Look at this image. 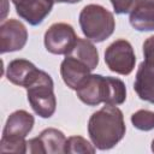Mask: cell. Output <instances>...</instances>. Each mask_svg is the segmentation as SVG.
Returning a JSON list of instances; mask_svg holds the SVG:
<instances>
[{"mask_svg":"<svg viewBox=\"0 0 154 154\" xmlns=\"http://www.w3.org/2000/svg\"><path fill=\"white\" fill-rule=\"evenodd\" d=\"M126 100V87L125 83L117 78L106 76V100L105 105L118 106L124 103Z\"/></svg>","mask_w":154,"mask_h":154,"instance_id":"obj_16","label":"cell"},{"mask_svg":"<svg viewBox=\"0 0 154 154\" xmlns=\"http://www.w3.org/2000/svg\"><path fill=\"white\" fill-rule=\"evenodd\" d=\"M17 14L30 25H40L51 13L54 0H12Z\"/></svg>","mask_w":154,"mask_h":154,"instance_id":"obj_8","label":"cell"},{"mask_svg":"<svg viewBox=\"0 0 154 154\" xmlns=\"http://www.w3.org/2000/svg\"><path fill=\"white\" fill-rule=\"evenodd\" d=\"M38 72L40 69H37L31 61L26 59H14L7 65L6 77L12 84L26 88Z\"/></svg>","mask_w":154,"mask_h":154,"instance_id":"obj_12","label":"cell"},{"mask_svg":"<svg viewBox=\"0 0 154 154\" xmlns=\"http://www.w3.org/2000/svg\"><path fill=\"white\" fill-rule=\"evenodd\" d=\"M147 2H154V0H111L113 10L117 14H130L137 6Z\"/></svg>","mask_w":154,"mask_h":154,"instance_id":"obj_20","label":"cell"},{"mask_svg":"<svg viewBox=\"0 0 154 154\" xmlns=\"http://www.w3.org/2000/svg\"><path fill=\"white\" fill-rule=\"evenodd\" d=\"M95 152H96V147L82 136H70L66 141L65 153H70V154H76V153L88 154V153H90V154H93Z\"/></svg>","mask_w":154,"mask_h":154,"instance_id":"obj_17","label":"cell"},{"mask_svg":"<svg viewBox=\"0 0 154 154\" xmlns=\"http://www.w3.org/2000/svg\"><path fill=\"white\" fill-rule=\"evenodd\" d=\"M91 73L88 65L71 55H65L60 64V75L64 83L72 90H77Z\"/></svg>","mask_w":154,"mask_h":154,"instance_id":"obj_10","label":"cell"},{"mask_svg":"<svg viewBox=\"0 0 154 154\" xmlns=\"http://www.w3.org/2000/svg\"><path fill=\"white\" fill-rule=\"evenodd\" d=\"M134 128L141 131H150L154 129V111L138 109L131 116Z\"/></svg>","mask_w":154,"mask_h":154,"instance_id":"obj_18","label":"cell"},{"mask_svg":"<svg viewBox=\"0 0 154 154\" xmlns=\"http://www.w3.org/2000/svg\"><path fill=\"white\" fill-rule=\"evenodd\" d=\"M66 136L55 128H47L37 137L28 141V153L31 154H64L66 149Z\"/></svg>","mask_w":154,"mask_h":154,"instance_id":"obj_6","label":"cell"},{"mask_svg":"<svg viewBox=\"0 0 154 154\" xmlns=\"http://www.w3.org/2000/svg\"><path fill=\"white\" fill-rule=\"evenodd\" d=\"M25 89L28 102L32 111L41 118H51L57 108V97L52 77L46 71L40 70L37 76Z\"/></svg>","mask_w":154,"mask_h":154,"instance_id":"obj_3","label":"cell"},{"mask_svg":"<svg viewBox=\"0 0 154 154\" xmlns=\"http://www.w3.org/2000/svg\"><path fill=\"white\" fill-rule=\"evenodd\" d=\"M77 97L88 106L105 103L106 100V77L90 73L82 85L76 90Z\"/></svg>","mask_w":154,"mask_h":154,"instance_id":"obj_9","label":"cell"},{"mask_svg":"<svg viewBox=\"0 0 154 154\" xmlns=\"http://www.w3.org/2000/svg\"><path fill=\"white\" fill-rule=\"evenodd\" d=\"M66 55H71L78 60H81L82 63L88 65L91 71L94 69H96V66L99 65V52H97L96 47L94 46L93 41H90L88 38L78 37L76 45L73 46L71 52Z\"/></svg>","mask_w":154,"mask_h":154,"instance_id":"obj_15","label":"cell"},{"mask_svg":"<svg viewBox=\"0 0 154 154\" xmlns=\"http://www.w3.org/2000/svg\"><path fill=\"white\" fill-rule=\"evenodd\" d=\"M152 152L154 153V140L152 141Z\"/></svg>","mask_w":154,"mask_h":154,"instance_id":"obj_23","label":"cell"},{"mask_svg":"<svg viewBox=\"0 0 154 154\" xmlns=\"http://www.w3.org/2000/svg\"><path fill=\"white\" fill-rule=\"evenodd\" d=\"M131 26L137 31L154 30V2H147L137 6L129 17Z\"/></svg>","mask_w":154,"mask_h":154,"instance_id":"obj_14","label":"cell"},{"mask_svg":"<svg viewBox=\"0 0 154 154\" xmlns=\"http://www.w3.org/2000/svg\"><path fill=\"white\" fill-rule=\"evenodd\" d=\"M55 2H66V4H76V2H79L82 0H54Z\"/></svg>","mask_w":154,"mask_h":154,"instance_id":"obj_22","label":"cell"},{"mask_svg":"<svg viewBox=\"0 0 154 154\" xmlns=\"http://www.w3.org/2000/svg\"><path fill=\"white\" fill-rule=\"evenodd\" d=\"M134 89L141 100L154 105V69L149 67L143 61L137 69Z\"/></svg>","mask_w":154,"mask_h":154,"instance_id":"obj_13","label":"cell"},{"mask_svg":"<svg viewBox=\"0 0 154 154\" xmlns=\"http://www.w3.org/2000/svg\"><path fill=\"white\" fill-rule=\"evenodd\" d=\"M28 41L26 26L18 19L10 18L0 25V53L17 52L24 48Z\"/></svg>","mask_w":154,"mask_h":154,"instance_id":"obj_7","label":"cell"},{"mask_svg":"<svg viewBox=\"0 0 154 154\" xmlns=\"http://www.w3.org/2000/svg\"><path fill=\"white\" fill-rule=\"evenodd\" d=\"M83 35L93 42H102L116 29V19L112 12L97 4L84 6L78 17Z\"/></svg>","mask_w":154,"mask_h":154,"instance_id":"obj_2","label":"cell"},{"mask_svg":"<svg viewBox=\"0 0 154 154\" xmlns=\"http://www.w3.org/2000/svg\"><path fill=\"white\" fill-rule=\"evenodd\" d=\"M125 131L123 112L113 105H105L94 112L88 122L90 141L100 150H107L118 144L123 140Z\"/></svg>","mask_w":154,"mask_h":154,"instance_id":"obj_1","label":"cell"},{"mask_svg":"<svg viewBox=\"0 0 154 154\" xmlns=\"http://www.w3.org/2000/svg\"><path fill=\"white\" fill-rule=\"evenodd\" d=\"M1 153H28V141L25 138H5L0 140Z\"/></svg>","mask_w":154,"mask_h":154,"instance_id":"obj_19","label":"cell"},{"mask_svg":"<svg viewBox=\"0 0 154 154\" xmlns=\"http://www.w3.org/2000/svg\"><path fill=\"white\" fill-rule=\"evenodd\" d=\"M143 63L149 67L154 69V35L149 36L143 42Z\"/></svg>","mask_w":154,"mask_h":154,"instance_id":"obj_21","label":"cell"},{"mask_svg":"<svg viewBox=\"0 0 154 154\" xmlns=\"http://www.w3.org/2000/svg\"><path fill=\"white\" fill-rule=\"evenodd\" d=\"M35 124L34 116L25 109L12 112L4 126L2 136L5 138H25Z\"/></svg>","mask_w":154,"mask_h":154,"instance_id":"obj_11","label":"cell"},{"mask_svg":"<svg viewBox=\"0 0 154 154\" xmlns=\"http://www.w3.org/2000/svg\"><path fill=\"white\" fill-rule=\"evenodd\" d=\"M105 63L107 67L118 75H130L136 64V55L131 43L125 38L113 41L105 51Z\"/></svg>","mask_w":154,"mask_h":154,"instance_id":"obj_4","label":"cell"},{"mask_svg":"<svg viewBox=\"0 0 154 154\" xmlns=\"http://www.w3.org/2000/svg\"><path fill=\"white\" fill-rule=\"evenodd\" d=\"M78 36L72 25L59 22L52 24L45 32L43 42L46 49L57 55H66L76 45Z\"/></svg>","mask_w":154,"mask_h":154,"instance_id":"obj_5","label":"cell"}]
</instances>
